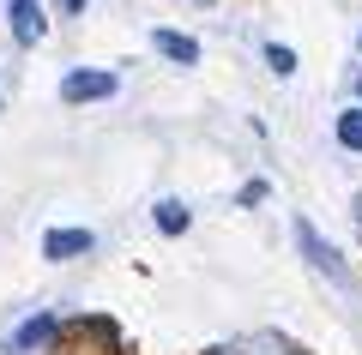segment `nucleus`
I'll return each instance as SVG.
<instances>
[{"label":"nucleus","mask_w":362,"mask_h":355,"mask_svg":"<svg viewBox=\"0 0 362 355\" xmlns=\"http://www.w3.org/2000/svg\"><path fill=\"white\" fill-rule=\"evenodd\" d=\"M296 247H302V259H308V265L320 271V277L332 283L338 295H350V289H356V277H350V265H344V259L332 253V241H326V235H320L314 223H296Z\"/></svg>","instance_id":"nucleus-1"},{"label":"nucleus","mask_w":362,"mask_h":355,"mask_svg":"<svg viewBox=\"0 0 362 355\" xmlns=\"http://www.w3.org/2000/svg\"><path fill=\"white\" fill-rule=\"evenodd\" d=\"M61 97H66V102H97V97H115V78H109V73H66V78H61Z\"/></svg>","instance_id":"nucleus-2"},{"label":"nucleus","mask_w":362,"mask_h":355,"mask_svg":"<svg viewBox=\"0 0 362 355\" xmlns=\"http://www.w3.org/2000/svg\"><path fill=\"white\" fill-rule=\"evenodd\" d=\"M42 253H49V259H78V253H90V229H54L49 241H42Z\"/></svg>","instance_id":"nucleus-3"},{"label":"nucleus","mask_w":362,"mask_h":355,"mask_svg":"<svg viewBox=\"0 0 362 355\" xmlns=\"http://www.w3.org/2000/svg\"><path fill=\"white\" fill-rule=\"evenodd\" d=\"M13 37L25 42V49L42 37V13H37V0H13Z\"/></svg>","instance_id":"nucleus-4"},{"label":"nucleus","mask_w":362,"mask_h":355,"mask_svg":"<svg viewBox=\"0 0 362 355\" xmlns=\"http://www.w3.org/2000/svg\"><path fill=\"white\" fill-rule=\"evenodd\" d=\"M211 355H296V349L278 343V337H247V343H223V349H211Z\"/></svg>","instance_id":"nucleus-5"},{"label":"nucleus","mask_w":362,"mask_h":355,"mask_svg":"<svg viewBox=\"0 0 362 355\" xmlns=\"http://www.w3.org/2000/svg\"><path fill=\"white\" fill-rule=\"evenodd\" d=\"M157 49H163L169 61H181V66L199 61V42H194V37H181V30H157Z\"/></svg>","instance_id":"nucleus-6"},{"label":"nucleus","mask_w":362,"mask_h":355,"mask_svg":"<svg viewBox=\"0 0 362 355\" xmlns=\"http://www.w3.org/2000/svg\"><path fill=\"white\" fill-rule=\"evenodd\" d=\"M49 337H54V319H49V313H37L30 325H18V337L6 343V349H37V343H49Z\"/></svg>","instance_id":"nucleus-7"},{"label":"nucleus","mask_w":362,"mask_h":355,"mask_svg":"<svg viewBox=\"0 0 362 355\" xmlns=\"http://www.w3.org/2000/svg\"><path fill=\"white\" fill-rule=\"evenodd\" d=\"M157 229H163V235H181V229H187V205L163 199V205H157Z\"/></svg>","instance_id":"nucleus-8"},{"label":"nucleus","mask_w":362,"mask_h":355,"mask_svg":"<svg viewBox=\"0 0 362 355\" xmlns=\"http://www.w3.org/2000/svg\"><path fill=\"white\" fill-rule=\"evenodd\" d=\"M338 145L362 151V109H344V114H338Z\"/></svg>","instance_id":"nucleus-9"},{"label":"nucleus","mask_w":362,"mask_h":355,"mask_svg":"<svg viewBox=\"0 0 362 355\" xmlns=\"http://www.w3.org/2000/svg\"><path fill=\"white\" fill-rule=\"evenodd\" d=\"M266 66H272V73H296V54H290L284 42H272V49H266Z\"/></svg>","instance_id":"nucleus-10"},{"label":"nucleus","mask_w":362,"mask_h":355,"mask_svg":"<svg viewBox=\"0 0 362 355\" xmlns=\"http://www.w3.org/2000/svg\"><path fill=\"white\" fill-rule=\"evenodd\" d=\"M66 13H85V0H66Z\"/></svg>","instance_id":"nucleus-11"},{"label":"nucleus","mask_w":362,"mask_h":355,"mask_svg":"<svg viewBox=\"0 0 362 355\" xmlns=\"http://www.w3.org/2000/svg\"><path fill=\"white\" fill-rule=\"evenodd\" d=\"M356 223H362V199H356Z\"/></svg>","instance_id":"nucleus-12"}]
</instances>
